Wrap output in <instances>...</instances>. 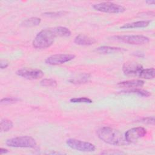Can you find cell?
<instances>
[{"mask_svg": "<svg viewBox=\"0 0 155 155\" xmlns=\"http://www.w3.org/2000/svg\"><path fill=\"white\" fill-rule=\"evenodd\" d=\"M64 12H47L44 13L43 15L48 17H58L60 16H62L64 14Z\"/></svg>", "mask_w": 155, "mask_h": 155, "instance_id": "d4e9b609", "label": "cell"}, {"mask_svg": "<svg viewBox=\"0 0 155 155\" xmlns=\"http://www.w3.org/2000/svg\"><path fill=\"white\" fill-rule=\"evenodd\" d=\"M66 144L73 150L82 152H93L96 150V147L93 143L74 138L68 139Z\"/></svg>", "mask_w": 155, "mask_h": 155, "instance_id": "8992f818", "label": "cell"}, {"mask_svg": "<svg viewBox=\"0 0 155 155\" xmlns=\"http://www.w3.org/2000/svg\"><path fill=\"white\" fill-rule=\"evenodd\" d=\"M150 20L145 21H138L131 23L125 24L123 25L120 27V28L122 29H130V28H145L149 25L150 24Z\"/></svg>", "mask_w": 155, "mask_h": 155, "instance_id": "9a60e30c", "label": "cell"}, {"mask_svg": "<svg viewBox=\"0 0 155 155\" xmlns=\"http://www.w3.org/2000/svg\"><path fill=\"white\" fill-rule=\"evenodd\" d=\"M125 51V50L121 47H110V46H101L96 49V51L100 54H112Z\"/></svg>", "mask_w": 155, "mask_h": 155, "instance_id": "5bb4252c", "label": "cell"}, {"mask_svg": "<svg viewBox=\"0 0 155 155\" xmlns=\"http://www.w3.org/2000/svg\"><path fill=\"white\" fill-rule=\"evenodd\" d=\"M13 127V124L12 120L7 119H2L0 124V130L1 132H7L11 130Z\"/></svg>", "mask_w": 155, "mask_h": 155, "instance_id": "ffe728a7", "label": "cell"}, {"mask_svg": "<svg viewBox=\"0 0 155 155\" xmlns=\"http://www.w3.org/2000/svg\"><path fill=\"white\" fill-rule=\"evenodd\" d=\"M142 69V65L136 62H125L122 66L124 74L128 76H139V74Z\"/></svg>", "mask_w": 155, "mask_h": 155, "instance_id": "30bf717a", "label": "cell"}, {"mask_svg": "<svg viewBox=\"0 0 155 155\" xmlns=\"http://www.w3.org/2000/svg\"><path fill=\"white\" fill-rule=\"evenodd\" d=\"M96 134L102 141L110 145L123 146L128 144L122 133L110 127H102L99 128Z\"/></svg>", "mask_w": 155, "mask_h": 155, "instance_id": "6da1fadb", "label": "cell"}, {"mask_svg": "<svg viewBox=\"0 0 155 155\" xmlns=\"http://www.w3.org/2000/svg\"><path fill=\"white\" fill-rule=\"evenodd\" d=\"M120 93H126V94H137L140 96L142 97H149L150 96H151V93L143 89H140V88H131V89H128V90H124L120 91Z\"/></svg>", "mask_w": 155, "mask_h": 155, "instance_id": "2e32d148", "label": "cell"}, {"mask_svg": "<svg viewBox=\"0 0 155 155\" xmlns=\"http://www.w3.org/2000/svg\"><path fill=\"white\" fill-rule=\"evenodd\" d=\"M7 146L13 148H33L36 147V142L31 136H24L10 138L5 141Z\"/></svg>", "mask_w": 155, "mask_h": 155, "instance_id": "3957f363", "label": "cell"}, {"mask_svg": "<svg viewBox=\"0 0 155 155\" xmlns=\"http://www.w3.org/2000/svg\"><path fill=\"white\" fill-rule=\"evenodd\" d=\"M20 101V99L17 97H6L1 99L0 103L2 105H8L16 103Z\"/></svg>", "mask_w": 155, "mask_h": 155, "instance_id": "7402d4cb", "label": "cell"}, {"mask_svg": "<svg viewBox=\"0 0 155 155\" xmlns=\"http://www.w3.org/2000/svg\"><path fill=\"white\" fill-rule=\"evenodd\" d=\"M70 101L72 103H85V104H91L93 101L88 97H73L70 99Z\"/></svg>", "mask_w": 155, "mask_h": 155, "instance_id": "603a6c76", "label": "cell"}, {"mask_svg": "<svg viewBox=\"0 0 155 155\" xmlns=\"http://www.w3.org/2000/svg\"><path fill=\"white\" fill-rule=\"evenodd\" d=\"M140 122H142L143 124H151L154 125V117H143L141 119H140Z\"/></svg>", "mask_w": 155, "mask_h": 155, "instance_id": "cb8c5ba5", "label": "cell"}, {"mask_svg": "<svg viewBox=\"0 0 155 155\" xmlns=\"http://www.w3.org/2000/svg\"><path fill=\"white\" fill-rule=\"evenodd\" d=\"M111 38L113 40L131 45H143L150 42V38L148 37L140 35H117L112 36Z\"/></svg>", "mask_w": 155, "mask_h": 155, "instance_id": "277c9868", "label": "cell"}, {"mask_svg": "<svg viewBox=\"0 0 155 155\" xmlns=\"http://www.w3.org/2000/svg\"><path fill=\"white\" fill-rule=\"evenodd\" d=\"M54 30L58 36L60 37H68L70 36L71 34V31L65 27L58 26L53 27Z\"/></svg>", "mask_w": 155, "mask_h": 155, "instance_id": "d6986e66", "label": "cell"}, {"mask_svg": "<svg viewBox=\"0 0 155 155\" xmlns=\"http://www.w3.org/2000/svg\"><path fill=\"white\" fill-rule=\"evenodd\" d=\"M8 66V63L7 61L5 60H1L0 61V67L1 69H4L6 68Z\"/></svg>", "mask_w": 155, "mask_h": 155, "instance_id": "4316f807", "label": "cell"}, {"mask_svg": "<svg viewBox=\"0 0 155 155\" xmlns=\"http://www.w3.org/2000/svg\"><path fill=\"white\" fill-rule=\"evenodd\" d=\"M101 154H124V153L120 151L119 150H105L103 152H102Z\"/></svg>", "mask_w": 155, "mask_h": 155, "instance_id": "484cf974", "label": "cell"}, {"mask_svg": "<svg viewBox=\"0 0 155 155\" xmlns=\"http://www.w3.org/2000/svg\"><path fill=\"white\" fill-rule=\"evenodd\" d=\"M133 54H134L135 56L140 57V58H143V57L145 56V54H143V53L140 52V51H136V52L134 53Z\"/></svg>", "mask_w": 155, "mask_h": 155, "instance_id": "83f0119b", "label": "cell"}, {"mask_svg": "<svg viewBox=\"0 0 155 155\" xmlns=\"http://www.w3.org/2000/svg\"><path fill=\"white\" fill-rule=\"evenodd\" d=\"M75 56L73 54H55L47 58L45 60V63L50 65H61L74 59Z\"/></svg>", "mask_w": 155, "mask_h": 155, "instance_id": "52a82bcc", "label": "cell"}, {"mask_svg": "<svg viewBox=\"0 0 155 155\" xmlns=\"http://www.w3.org/2000/svg\"><path fill=\"white\" fill-rule=\"evenodd\" d=\"M145 2L148 4V5H153L155 3V1L154 0H148V1H146Z\"/></svg>", "mask_w": 155, "mask_h": 155, "instance_id": "f546056e", "label": "cell"}, {"mask_svg": "<svg viewBox=\"0 0 155 155\" xmlns=\"http://www.w3.org/2000/svg\"><path fill=\"white\" fill-rule=\"evenodd\" d=\"M145 82L143 81L140 79H132V80H128V81H125L119 82L117 84V85H119L120 87H124V88H137L142 87L144 85Z\"/></svg>", "mask_w": 155, "mask_h": 155, "instance_id": "4fadbf2b", "label": "cell"}, {"mask_svg": "<svg viewBox=\"0 0 155 155\" xmlns=\"http://www.w3.org/2000/svg\"><path fill=\"white\" fill-rule=\"evenodd\" d=\"M8 152V151L7 149H5V148H0V154H3L7 153Z\"/></svg>", "mask_w": 155, "mask_h": 155, "instance_id": "f1b7e54d", "label": "cell"}, {"mask_svg": "<svg viewBox=\"0 0 155 155\" xmlns=\"http://www.w3.org/2000/svg\"><path fill=\"white\" fill-rule=\"evenodd\" d=\"M16 74L23 78L28 80H36L41 79L44 76V72L39 69L22 68L18 70Z\"/></svg>", "mask_w": 155, "mask_h": 155, "instance_id": "9c48e42d", "label": "cell"}, {"mask_svg": "<svg viewBox=\"0 0 155 155\" xmlns=\"http://www.w3.org/2000/svg\"><path fill=\"white\" fill-rule=\"evenodd\" d=\"M74 42L79 45H91L94 44L96 42V40L95 38L89 36L79 34L74 38Z\"/></svg>", "mask_w": 155, "mask_h": 155, "instance_id": "8fae6325", "label": "cell"}, {"mask_svg": "<svg viewBox=\"0 0 155 155\" xmlns=\"http://www.w3.org/2000/svg\"><path fill=\"white\" fill-rule=\"evenodd\" d=\"M147 133V130L142 127H134L128 130L125 132L124 137L128 143H133L136 142L139 139L144 137Z\"/></svg>", "mask_w": 155, "mask_h": 155, "instance_id": "ba28073f", "label": "cell"}, {"mask_svg": "<svg viewBox=\"0 0 155 155\" xmlns=\"http://www.w3.org/2000/svg\"><path fill=\"white\" fill-rule=\"evenodd\" d=\"M57 35L53 28H45L40 31L34 38L32 45L36 49H44L50 47Z\"/></svg>", "mask_w": 155, "mask_h": 155, "instance_id": "7a4b0ae2", "label": "cell"}, {"mask_svg": "<svg viewBox=\"0 0 155 155\" xmlns=\"http://www.w3.org/2000/svg\"><path fill=\"white\" fill-rule=\"evenodd\" d=\"M40 85L43 87H56L57 86V82L53 79H43L41 81Z\"/></svg>", "mask_w": 155, "mask_h": 155, "instance_id": "44dd1931", "label": "cell"}, {"mask_svg": "<svg viewBox=\"0 0 155 155\" xmlns=\"http://www.w3.org/2000/svg\"><path fill=\"white\" fill-rule=\"evenodd\" d=\"M93 8L98 12L108 13H121L125 11L122 5L111 2H104L93 5Z\"/></svg>", "mask_w": 155, "mask_h": 155, "instance_id": "5b68a950", "label": "cell"}, {"mask_svg": "<svg viewBox=\"0 0 155 155\" xmlns=\"http://www.w3.org/2000/svg\"><path fill=\"white\" fill-rule=\"evenodd\" d=\"M41 19L37 17H32L24 20L22 23L21 25L25 27H35L40 24Z\"/></svg>", "mask_w": 155, "mask_h": 155, "instance_id": "ac0fdd59", "label": "cell"}, {"mask_svg": "<svg viewBox=\"0 0 155 155\" xmlns=\"http://www.w3.org/2000/svg\"><path fill=\"white\" fill-rule=\"evenodd\" d=\"M91 75L87 73H81L70 78L68 81L73 84H82L90 81Z\"/></svg>", "mask_w": 155, "mask_h": 155, "instance_id": "7c38bea8", "label": "cell"}, {"mask_svg": "<svg viewBox=\"0 0 155 155\" xmlns=\"http://www.w3.org/2000/svg\"><path fill=\"white\" fill-rule=\"evenodd\" d=\"M155 75V70L154 68H149L142 69L139 74V76L141 79H154Z\"/></svg>", "mask_w": 155, "mask_h": 155, "instance_id": "e0dca14e", "label": "cell"}]
</instances>
